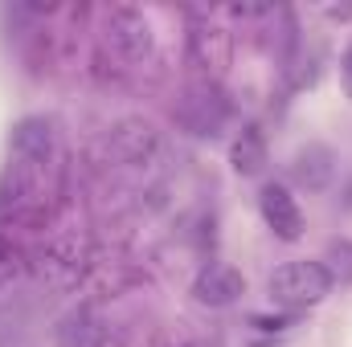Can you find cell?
<instances>
[{
  "mask_svg": "<svg viewBox=\"0 0 352 347\" xmlns=\"http://www.w3.org/2000/svg\"><path fill=\"white\" fill-rule=\"evenodd\" d=\"M332 290V278L320 261H287L270 274V298L287 311H303L324 302Z\"/></svg>",
  "mask_w": 352,
  "mask_h": 347,
  "instance_id": "cell-1",
  "label": "cell"
},
{
  "mask_svg": "<svg viewBox=\"0 0 352 347\" xmlns=\"http://www.w3.org/2000/svg\"><path fill=\"white\" fill-rule=\"evenodd\" d=\"M258 208H263V221L270 225V233L278 241H299L303 237V213H299V200L291 196L287 184H266L258 192Z\"/></svg>",
  "mask_w": 352,
  "mask_h": 347,
  "instance_id": "cell-2",
  "label": "cell"
},
{
  "mask_svg": "<svg viewBox=\"0 0 352 347\" xmlns=\"http://www.w3.org/2000/svg\"><path fill=\"white\" fill-rule=\"evenodd\" d=\"M242 290H246V278H242L234 265H226V261L205 265V270L197 274V282H192V298H197L201 307H230V302L242 298Z\"/></svg>",
  "mask_w": 352,
  "mask_h": 347,
  "instance_id": "cell-3",
  "label": "cell"
},
{
  "mask_svg": "<svg viewBox=\"0 0 352 347\" xmlns=\"http://www.w3.org/2000/svg\"><path fill=\"white\" fill-rule=\"evenodd\" d=\"M107 33H111V45L123 49L127 58H144V53L152 49V29H148V21H144L140 12H131V8L111 12Z\"/></svg>",
  "mask_w": 352,
  "mask_h": 347,
  "instance_id": "cell-4",
  "label": "cell"
},
{
  "mask_svg": "<svg viewBox=\"0 0 352 347\" xmlns=\"http://www.w3.org/2000/svg\"><path fill=\"white\" fill-rule=\"evenodd\" d=\"M102 339H107V331H102V323L90 311L66 315L62 327H58V344L62 347H102Z\"/></svg>",
  "mask_w": 352,
  "mask_h": 347,
  "instance_id": "cell-5",
  "label": "cell"
},
{
  "mask_svg": "<svg viewBox=\"0 0 352 347\" xmlns=\"http://www.w3.org/2000/svg\"><path fill=\"white\" fill-rule=\"evenodd\" d=\"M230 160H234V172L238 176H258L266 168V139L258 127H246L238 139H234V152H230Z\"/></svg>",
  "mask_w": 352,
  "mask_h": 347,
  "instance_id": "cell-6",
  "label": "cell"
},
{
  "mask_svg": "<svg viewBox=\"0 0 352 347\" xmlns=\"http://www.w3.org/2000/svg\"><path fill=\"white\" fill-rule=\"evenodd\" d=\"M12 147L16 152H25V156H45L50 152V123L45 119H25V123H16V131H12Z\"/></svg>",
  "mask_w": 352,
  "mask_h": 347,
  "instance_id": "cell-7",
  "label": "cell"
},
{
  "mask_svg": "<svg viewBox=\"0 0 352 347\" xmlns=\"http://www.w3.org/2000/svg\"><path fill=\"white\" fill-rule=\"evenodd\" d=\"M320 265L328 270L332 282H352V241H332Z\"/></svg>",
  "mask_w": 352,
  "mask_h": 347,
  "instance_id": "cell-8",
  "label": "cell"
},
{
  "mask_svg": "<svg viewBox=\"0 0 352 347\" xmlns=\"http://www.w3.org/2000/svg\"><path fill=\"white\" fill-rule=\"evenodd\" d=\"M340 82H344V94L352 98V41L344 49V58H340Z\"/></svg>",
  "mask_w": 352,
  "mask_h": 347,
  "instance_id": "cell-9",
  "label": "cell"
}]
</instances>
